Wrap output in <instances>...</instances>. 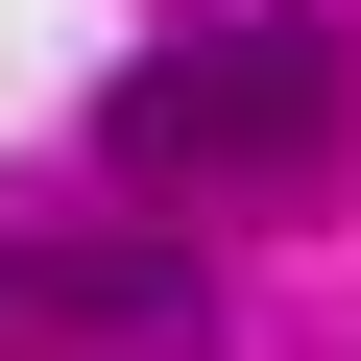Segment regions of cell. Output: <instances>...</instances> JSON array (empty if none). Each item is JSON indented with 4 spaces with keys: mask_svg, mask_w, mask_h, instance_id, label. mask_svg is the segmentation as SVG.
Wrapping results in <instances>:
<instances>
[{
    "mask_svg": "<svg viewBox=\"0 0 361 361\" xmlns=\"http://www.w3.org/2000/svg\"><path fill=\"white\" fill-rule=\"evenodd\" d=\"M97 145L145 193H193V217H265V193H337L361 73H337V25H193V49H145L97 97Z\"/></svg>",
    "mask_w": 361,
    "mask_h": 361,
    "instance_id": "cell-1",
    "label": "cell"
},
{
    "mask_svg": "<svg viewBox=\"0 0 361 361\" xmlns=\"http://www.w3.org/2000/svg\"><path fill=\"white\" fill-rule=\"evenodd\" d=\"M0 337H73V361H217V313H169L145 265H25Z\"/></svg>",
    "mask_w": 361,
    "mask_h": 361,
    "instance_id": "cell-2",
    "label": "cell"
}]
</instances>
